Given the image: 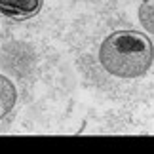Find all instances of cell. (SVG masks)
<instances>
[{"label":"cell","instance_id":"obj_1","mask_svg":"<svg viewBox=\"0 0 154 154\" xmlns=\"http://www.w3.org/2000/svg\"><path fill=\"white\" fill-rule=\"evenodd\" d=\"M154 61L150 38L137 31H114L99 46V63L116 78H139Z\"/></svg>","mask_w":154,"mask_h":154},{"label":"cell","instance_id":"obj_2","mask_svg":"<svg viewBox=\"0 0 154 154\" xmlns=\"http://www.w3.org/2000/svg\"><path fill=\"white\" fill-rule=\"evenodd\" d=\"M44 0H0V14L14 21L31 19L42 10Z\"/></svg>","mask_w":154,"mask_h":154},{"label":"cell","instance_id":"obj_3","mask_svg":"<svg viewBox=\"0 0 154 154\" xmlns=\"http://www.w3.org/2000/svg\"><path fill=\"white\" fill-rule=\"evenodd\" d=\"M17 101V90L8 76L0 74V120L8 116Z\"/></svg>","mask_w":154,"mask_h":154},{"label":"cell","instance_id":"obj_4","mask_svg":"<svg viewBox=\"0 0 154 154\" xmlns=\"http://www.w3.org/2000/svg\"><path fill=\"white\" fill-rule=\"evenodd\" d=\"M139 21L143 29L154 34V0H145L139 6Z\"/></svg>","mask_w":154,"mask_h":154}]
</instances>
